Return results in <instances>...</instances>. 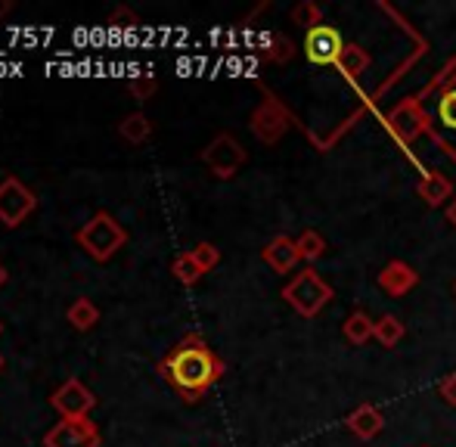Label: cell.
<instances>
[{
    "instance_id": "obj_2",
    "label": "cell",
    "mask_w": 456,
    "mask_h": 447,
    "mask_svg": "<svg viewBox=\"0 0 456 447\" xmlns=\"http://www.w3.org/2000/svg\"><path fill=\"white\" fill-rule=\"evenodd\" d=\"M75 242L91 255L96 264H106V261H112L127 246V230L109 212H96L91 221L78 227Z\"/></svg>"
},
{
    "instance_id": "obj_4",
    "label": "cell",
    "mask_w": 456,
    "mask_h": 447,
    "mask_svg": "<svg viewBox=\"0 0 456 447\" xmlns=\"http://www.w3.org/2000/svg\"><path fill=\"white\" fill-rule=\"evenodd\" d=\"M199 158H202V165L211 171V177H217V181H233L242 165H246L248 152L233 134L224 131V134H217V137H211V143L205 146Z\"/></svg>"
},
{
    "instance_id": "obj_29",
    "label": "cell",
    "mask_w": 456,
    "mask_h": 447,
    "mask_svg": "<svg viewBox=\"0 0 456 447\" xmlns=\"http://www.w3.org/2000/svg\"><path fill=\"white\" fill-rule=\"evenodd\" d=\"M6 280H10V273H6L4 261H0V289H4V286H6Z\"/></svg>"
},
{
    "instance_id": "obj_7",
    "label": "cell",
    "mask_w": 456,
    "mask_h": 447,
    "mask_svg": "<svg viewBox=\"0 0 456 447\" xmlns=\"http://www.w3.org/2000/svg\"><path fill=\"white\" fill-rule=\"evenodd\" d=\"M345 50V37L336 25H317V28L305 31V60L317 69L338 66V56Z\"/></svg>"
},
{
    "instance_id": "obj_24",
    "label": "cell",
    "mask_w": 456,
    "mask_h": 447,
    "mask_svg": "<svg viewBox=\"0 0 456 447\" xmlns=\"http://www.w3.org/2000/svg\"><path fill=\"white\" fill-rule=\"evenodd\" d=\"M192 258H196V264L208 273L221 264V248H217L215 242H196V246H192Z\"/></svg>"
},
{
    "instance_id": "obj_5",
    "label": "cell",
    "mask_w": 456,
    "mask_h": 447,
    "mask_svg": "<svg viewBox=\"0 0 456 447\" xmlns=\"http://www.w3.org/2000/svg\"><path fill=\"white\" fill-rule=\"evenodd\" d=\"M37 208V196L31 187H25L19 177H4L0 181V224L6 230L19 227Z\"/></svg>"
},
{
    "instance_id": "obj_30",
    "label": "cell",
    "mask_w": 456,
    "mask_h": 447,
    "mask_svg": "<svg viewBox=\"0 0 456 447\" xmlns=\"http://www.w3.org/2000/svg\"><path fill=\"white\" fill-rule=\"evenodd\" d=\"M10 10H12V4H10V0H0V19H4Z\"/></svg>"
},
{
    "instance_id": "obj_13",
    "label": "cell",
    "mask_w": 456,
    "mask_h": 447,
    "mask_svg": "<svg viewBox=\"0 0 456 447\" xmlns=\"http://www.w3.org/2000/svg\"><path fill=\"white\" fill-rule=\"evenodd\" d=\"M345 426H348V432L354 438H361V442H372V438L385 429V417H382V410H379L376 404H370V401H366V404L354 407V410L348 413Z\"/></svg>"
},
{
    "instance_id": "obj_9",
    "label": "cell",
    "mask_w": 456,
    "mask_h": 447,
    "mask_svg": "<svg viewBox=\"0 0 456 447\" xmlns=\"http://www.w3.org/2000/svg\"><path fill=\"white\" fill-rule=\"evenodd\" d=\"M50 407H53L62 419H78V417H91V410L96 407V398L85 382L72 376V379H66L53 394H50Z\"/></svg>"
},
{
    "instance_id": "obj_22",
    "label": "cell",
    "mask_w": 456,
    "mask_h": 447,
    "mask_svg": "<svg viewBox=\"0 0 456 447\" xmlns=\"http://www.w3.org/2000/svg\"><path fill=\"white\" fill-rule=\"evenodd\" d=\"M295 242H298L301 261H307V264H314V261H320L326 255V240H323V233H317V230H305Z\"/></svg>"
},
{
    "instance_id": "obj_33",
    "label": "cell",
    "mask_w": 456,
    "mask_h": 447,
    "mask_svg": "<svg viewBox=\"0 0 456 447\" xmlns=\"http://www.w3.org/2000/svg\"><path fill=\"white\" fill-rule=\"evenodd\" d=\"M453 292H456V283H453Z\"/></svg>"
},
{
    "instance_id": "obj_3",
    "label": "cell",
    "mask_w": 456,
    "mask_h": 447,
    "mask_svg": "<svg viewBox=\"0 0 456 447\" xmlns=\"http://www.w3.org/2000/svg\"><path fill=\"white\" fill-rule=\"evenodd\" d=\"M282 298H286V305L295 311V314L314 321V317L336 298V292H332V286L320 277L317 267H305V271H298L286 286H282Z\"/></svg>"
},
{
    "instance_id": "obj_25",
    "label": "cell",
    "mask_w": 456,
    "mask_h": 447,
    "mask_svg": "<svg viewBox=\"0 0 456 447\" xmlns=\"http://www.w3.org/2000/svg\"><path fill=\"white\" fill-rule=\"evenodd\" d=\"M109 25H112L115 31H134L140 25V16L131 10V6H115L112 12H109Z\"/></svg>"
},
{
    "instance_id": "obj_14",
    "label": "cell",
    "mask_w": 456,
    "mask_h": 447,
    "mask_svg": "<svg viewBox=\"0 0 456 447\" xmlns=\"http://www.w3.org/2000/svg\"><path fill=\"white\" fill-rule=\"evenodd\" d=\"M370 62H372V56L366 53V50L361 47V44H345V50H342V56H338V75H342L345 81H357L361 75L370 69Z\"/></svg>"
},
{
    "instance_id": "obj_23",
    "label": "cell",
    "mask_w": 456,
    "mask_h": 447,
    "mask_svg": "<svg viewBox=\"0 0 456 447\" xmlns=\"http://www.w3.org/2000/svg\"><path fill=\"white\" fill-rule=\"evenodd\" d=\"M292 22L301 25L305 31L317 28V25H323V10H320V4H314V0H301L298 6H292Z\"/></svg>"
},
{
    "instance_id": "obj_10",
    "label": "cell",
    "mask_w": 456,
    "mask_h": 447,
    "mask_svg": "<svg viewBox=\"0 0 456 447\" xmlns=\"http://www.w3.org/2000/svg\"><path fill=\"white\" fill-rule=\"evenodd\" d=\"M379 289L385 292V296H391V298H403L407 292H413L416 286H419V273H416V267L413 264H407V261H401V258H395V261H388V264L379 271Z\"/></svg>"
},
{
    "instance_id": "obj_16",
    "label": "cell",
    "mask_w": 456,
    "mask_h": 447,
    "mask_svg": "<svg viewBox=\"0 0 456 447\" xmlns=\"http://www.w3.org/2000/svg\"><path fill=\"white\" fill-rule=\"evenodd\" d=\"M342 336L351 345H366L370 338H376V321L366 311H351L342 323Z\"/></svg>"
},
{
    "instance_id": "obj_26",
    "label": "cell",
    "mask_w": 456,
    "mask_h": 447,
    "mask_svg": "<svg viewBox=\"0 0 456 447\" xmlns=\"http://www.w3.org/2000/svg\"><path fill=\"white\" fill-rule=\"evenodd\" d=\"M127 91H131V97H134V100H150L152 93L159 91L156 75H137V78L127 81Z\"/></svg>"
},
{
    "instance_id": "obj_20",
    "label": "cell",
    "mask_w": 456,
    "mask_h": 447,
    "mask_svg": "<svg viewBox=\"0 0 456 447\" xmlns=\"http://www.w3.org/2000/svg\"><path fill=\"white\" fill-rule=\"evenodd\" d=\"M444 87H441L438 93V121L447 127V131H456V85H447V78H451V69H444Z\"/></svg>"
},
{
    "instance_id": "obj_11",
    "label": "cell",
    "mask_w": 456,
    "mask_h": 447,
    "mask_svg": "<svg viewBox=\"0 0 456 447\" xmlns=\"http://www.w3.org/2000/svg\"><path fill=\"white\" fill-rule=\"evenodd\" d=\"M261 258H265V264L271 267L273 273H292L301 261L298 242H295L292 236L280 233V236H273L265 248H261Z\"/></svg>"
},
{
    "instance_id": "obj_32",
    "label": "cell",
    "mask_w": 456,
    "mask_h": 447,
    "mask_svg": "<svg viewBox=\"0 0 456 447\" xmlns=\"http://www.w3.org/2000/svg\"><path fill=\"white\" fill-rule=\"evenodd\" d=\"M0 333H4V323H0Z\"/></svg>"
},
{
    "instance_id": "obj_19",
    "label": "cell",
    "mask_w": 456,
    "mask_h": 447,
    "mask_svg": "<svg viewBox=\"0 0 456 447\" xmlns=\"http://www.w3.org/2000/svg\"><path fill=\"white\" fill-rule=\"evenodd\" d=\"M258 56L267 62H289L295 56V44L289 41L286 35H276V31H271V35H265V41H261Z\"/></svg>"
},
{
    "instance_id": "obj_17",
    "label": "cell",
    "mask_w": 456,
    "mask_h": 447,
    "mask_svg": "<svg viewBox=\"0 0 456 447\" xmlns=\"http://www.w3.org/2000/svg\"><path fill=\"white\" fill-rule=\"evenodd\" d=\"M66 321L72 323L78 333H87V329H94L96 323H100V308H96L91 298H75L66 311Z\"/></svg>"
},
{
    "instance_id": "obj_8",
    "label": "cell",
    "mask_w": 456,
    "mask_h": 447,
    "mask_svg": "<svg viewBox=\"0 0 456 447\" xmlns=\"http://www.w3.org/2000/svg\"><path fill=\"white\" fill-rule=\"evenodd\" d=\"M100 429L91 417L60 419L53 429L44 435V447H100Z\"/></svg>"
},
{
    "instance_id": "obj_18",
    "label": "cell",
    "mask_w": 456,
    "mask_h": 447,
    "mask_svg": "<svg viewBox=\"0 0 456 447\" xmlns=\"http://www.w3.org/2000/svg\"><path fill=\"white\" fill-rule=\"evenodd\" d=\"M403 336H407V327H403V321L397 314H382L376 321V342L382 348H397L403 342Z\"/></svg>"
},
{
    "instance_id": "obj_1",
    "label": "cell",
    "mask_w": 456,
    "mask_h": 447,
    "mask_svg": "<svg viewBox=\"0 0 456 447\" xmlns=\"http://www.w3.org/2000/svg\"><path fill=\"white\" fill-rule=\"evenodd\" d=\"M227 373L224 361L208 348L205 336L186 333L168 354L159 361V376L181 394L186 404H199Z\"/></svg>"
},
{
    "instance_id": "obj_12",
    "label": "cell",
    "mask_w": 456,
    "mask_h": 447,
    "mask_svg": "<svg viewBox=\"0 0 456 447\" xmlns=\"http://www.w3.org/2000/svg\"><path fill=\"white\" fill-rule=\"evenodd\" d=\"M416 193L426 202L428 208H441L453 202V181L444 175V171H426L416 183Z\"/></svg>"
},
{
    "instance_id": "obj_31",
    "label": "cell",
    "mask_w": 456,
    "mask_h": 447,
    "mask_svg": "<svg viewBox=\"0 0 456 447\" xmlns=\"http://www.w3.org/2000/svg\"><path fill=\"white\" fill-rule=\"evenodd\" d=\"M4 363H6V361H4V354H0V370H4Z\"/></svg>"
},
{
    "instance_id": "obj_6",
    "label": "cell",
    "mask_w": 456,
    "mask_h": 447,
    "mask_svg": "<svg viewBox=\"0 0 456 447\" xmlns=\"http://www.w3.org/2000/svg\"><path fill=\"white\" fill-rule=\"evenodd\" d=\"M289 125H292V115H289V110L273 97V93H265V103L255 106L252 118H248V127H252V134L261 140V143H267V146L280 143V140L286 137Z\"/></svg>"
},
{
    "instance_id": "obj_27",
    "label": "cell",
    "mask_w": 456,
    "mask_h": 447,
    "mask_svg": "<svg viewBox=\"0 0 456 447\" xmlns=\"http://www.w3.org/2000/svg\"><path fill=\"white\" fill-rule=\"evenodd\" d=\"M438 398L444 401L447 407H456V373L444 376V379L438 382Z\"/></svg>"
},
{
    "instance_id": "obj_28",
    "label": "cell",
    "mask_w": 456,
    "mask_h": 447,
    "mask_svg": "<svg viewBox=\"0 0 456 447\" xmlns=\"http://www.w3.org/2000/svg\"><path fill=\"white\" fill-rule=\"evenodd\" d=\"M447 221H451L453 227H456V199L451 202V206H447Z\"/></svg>"
},
{
    "instance_id": "obj_21",
    "label": "cell",
    "mask_w": 456,
    "mask_h": 447,
    "mask_svg": "<svg viewBox=\"0 0 456 447\" xmlns=\"http://www.w3.org/2000/svg\"><path fill=\"white\" fill-rule=\"evenodd\" d=\"M171 273L177 277V283L181 286H196L199 280H202V267L196 264V258H192V252H181L175 261H171Z\"/></svg>"
},
{
    "instance_id": "obj_15",
    "label": "cell",
    "mask_w": 456,
    "mask_h": 447,
    "mask_svg": "<svg viewBox=\"0 0 456 447\" xmlns=\"http://www.w3.org/2000/svg\"><path fill=\"white\" fill-rule=\"evenodd\" d=\"M152 121L146 118L143 112H127L125 118L118 121V137L125 140V143H131V146H143L146 140L152 137Z\"/></svg>"
}]
</instances>
